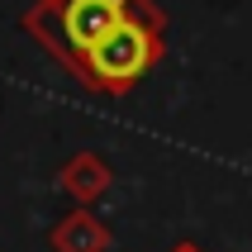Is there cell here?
I'll list each match as a JSON object with an SVG mask.
<instances>
[{"label":"cell","mask_w":252,"mask_h":252,"mask_svg":"<svg viewBox=\"0 0 252 252\" xmlns=\"http://www.w3.org/2000/svg\"><path fill=\"white\" fill-rule=\"evenodd\" d=\"M128 5L133 0H33L19 24H24L29 38L43 43L67 71H76V62L124 19Z\"/></svg>","instance_id":"obj_2"},{"label":"cell","mask_w":252,"mask_h":252,"mask_svg":"<svg viewBox=\"0 0 252 252\" xmlns=\"http://www.w3.org/2000/svg\"><path fill=\"white\" fill-rule=\"evenodd\" d=\"M162 57V10L148 0H133L124 19L76 62V81L91 86L95 95H124L157 67Z\"/></svg>","instance_id":"obj_1"}]
</instances>
